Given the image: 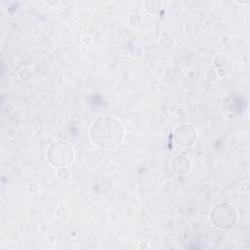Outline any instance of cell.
Segmentation results:
<instances>
[{"mask_svg": "<svg viewBox=\"0 0 250 250\" xmlns=\"http://www.w3.org/2000/svg\"><path fill=\"white\" fill-rule=\"evenodd\" d=\"M90 136L93 142L100 147L112 148L117 146L123 137L122 126L114 118L102 117L93 123Z\"/></svg>", "mask_w": 250, "mask_h": 250, "instance_id": "1", "label": "cell"}, {"mask_svg": "<svg viewBox=\"0 0 250 250\" xmlns=\"http://www.w3.org/2000/svg\"><path fill=\"white\" fill-rule=\"evenodd\" d=\"M47 157L53 166H66L73 160V148L66 142H56L50 146Z\"/></svg>", "mask_w": 250, "mask_h": 250, "instance_id": "2", "label": "cell"}]
</instances>
